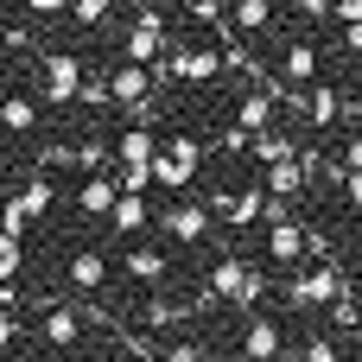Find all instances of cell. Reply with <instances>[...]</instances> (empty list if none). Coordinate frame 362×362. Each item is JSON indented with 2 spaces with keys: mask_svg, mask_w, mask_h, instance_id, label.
<instances>
[{
  "mask_svg": "<svg viewBox=\"0 0 362 362\" xmlns=\"http://www.w3.org/2000/svg\"><path fill=\"white\" fill-rule=\"evenodd\" d=\"M83 95V57L76 51H45L38 64V102L45 108H76Z\"/></svg>",
  "mask_w": 362,
  "mask_h": 362,
  "instance_id": "5",
  "label": "cell"
},
{
  "mask_svg": "<svg viewBox=\"0 0 362 362\" xmlns=\"http://www.w3.org/2000/svg\"><path fill=\"white\" fill-rule=\"evenodd\" d=\"M293 356H305V362H337V356H344V344H337V337H325V331H312V337H299V344H293Z\"/></svg>",
  "mask_w": 362,
  "mask_h": 362,
  "instance_id": "26",
  "label": "cell"
},
{
  "mask_svg": "<svg viewBox=\"0 0 362 362\" xmlns=\"http://www.w3.org/2000/svg\"><path fill=\"white\" fill-rule=\"evenodd\" d=\"M344 197H350V204L362 210V172H344Z\"/></svg>",
  "mask_w": 362,
  "mask_h": 362,
  "instance_id": "32",
  "label": "cell"
},
{
  "mask_svg": "<svg viewBox=\"0 0 362 362\" xmlns=\"http://www.w3.org/2000/svg\"><path fill=\"white\" fill-rule=\"evenodd\" d=\"M121 280H127L134 293H159V286L172 280V255L134 235V242H127V255H121Z\"/></svg>",
  "mask_w": 362,
  "mask_h": 362,
  "instance_id": "9",
  "label": "cell"
},
{
  "mask_svg": "<svg viewBox=\"0 0 362 362\" xmlns=\"http://www.w3.org/2000/svg\"><path fill=\"white\" fill-rule=\"evenodd\" d=\"M197 312H204V299H146L134 318H140L146 331H178V325H191Z\"/></svg>",
  "mask_w": 362,
  "mask_h": 362,
  "instance_id": "20",
  "label": "cell"
},
{
  "mask_svg": "<svg viewBox=\"0 0 362 362\" xmlns=\"http://www.w3.org/2000/svg\"><path fill=\"white\" fill-rule=\"evenodd\" d=\"M235 350H242L248 362H274V356H286L293 344H286V331H280V318H274V312H248V325H242Z\"/></svg>",
  "mask_w": 362,
  "mask_h": 362,
  "instance_id": "13",
  "label": "cell"
},
{
  "mask_svg": "<svg viewBox=\"0 0 362 362\" xmlns=\"http://www.w3.org/2000/svg\"><path fill=\"white\" fill-rule=\"evenodd\" d=\"M165 45H172V32H165V13H159V6H140V13L127 19V38H121V51H127V57H140V64H159V57H165Z\"/></svg>",
  "mask_w": 362,
  "mask_h": 362,
  "instance_id": "10",
  "label": "cell"
},
{
  "mask_svg": "<svg viewBox=\"0 0 362 362\" xmlns=\"http://www.w3.org/2000/svg\"><path fill=\"white\" fill-rule=\"evenodd\" d=\"M19 197H25V210H32V216H45V210L57 204V185H51V172L38 165V172H32V178L19 185Z\"/></svg>",
  "mask_w": 362,
  "mask_h": 362,
  "instance_id": "25",
  "label": "cell"
},
{
  "mask_svg": "<svg viewBox=\"0 0 362 362\" xmlns=\"http://www.w3.org/2000/svg\"><path fill=\"white\" fill-rule=\"evenodd\" d=\"M159 229L172 235V242H185V248H197V242H210V229H216V210L210 204H165L159 210Z\"/></svg>",
  "mask_w": 362,
  "mask_h": 362,
  "instance_id": "12",
  "label": "cell"
},
{
  "mask_svg": "<svg viewBox=\"0 0 362 362\" xmlns=\"http://www.w3.org/2000/svg\"><path fill=\"white\" fill-rule=\"evenodd\" d=\"M331 19L344 25V19H362V0H331Z\"/></svg>",
  "mask_w": 362,
  "mask_h": 362,
  "instance_id": "31",
  "label": "cell"
},
{
  "mask_svg": "<svg viewBox=\"0 0 362 362\" xmlns=\"http://www.w3.org/2000/svg\"><path fill=\"white\" fill-rule=\"evenodd\" d=\"M204 140L197 134H172V140H159V153H153V185H165V191H185L197 172H204Z\"/></svg>",
  "mask_w": 362,
  "mask_h": 362,
  "instance_id": "4",
  "label": "cell"
},
{
  "mask_svg": "<svg viewBox=\"0 0 362 362\" xmlns=\"http://www.w3.org/2000/svg\"><path fill=\"white\" fill-rule=\"evenodd\" d=\"M0 127L25 140V134L38 127V102H32V95H19V89H13V95H0Z\"/></svg>",
  "mask_w": 362,
  "mask_h": 362,
  "instance_id": "23",
  "label": "cell"
},
{
  "mask_svg": "<svg viewBox=\"0 0 362 362\" xmlns=\"http://www.w3.org/2000/svg\"><path fill=\"white\" fill-rule=\"evenodd\" d=\"M286 153H299V134H293V127L267 121L261 134H248V159H255V165H274V159H286Z\"/></svg>",
  "mask_w": 362,
  "mask_h": 362,
  "instance_id": "21",
  "label": "cell"
},
{
  "mask_svg": "<svg viewBox=\"0 0 362 362\" xmlns=\"http://www.w3.org/2000/svg\"><path fill=\"white\" fill-rule=\"evenodd\" d=\"M115 197H121V172H83V185H76V210L83 216H108Z\"/></svg>",
  "mask_w": 362,
  "mask_h": 362,
  "instance_id": "19",
  "label": "cell"
},
{
  "mask_svg": "<svg viewBox=\"0 0 362 362\" xmlns=\"http://www.w3.org/2000/svg\"><path fill=\"white\" fill-rule=\"evenodd\" d=\"M6 6H19V13H25V6H32V0H6Z\"/></svg>",
  "mask_w": 362,
  "mask_h": 362,
  "instance_id": "36",
  "label": "cell"
},
{
  "mask_svg": "<svg viewBox=\"0 0 362 362\" xmlns=\"http://www.w3.org/2000/svg\"><path fill=\"white\" fill-rule=\"evenodd\" d=\"M210 305H229V312H255L267 299V261H242V255H216L210 261V280H204Z\"/></svg>",
  "mask_w": 362,
  "mask_h": 362,
  "instance_id": "1",
  "label": "cell"
},
{
  "mask_svg": "<svg viewBox=\"0 0 362 362\" xmlns=\"http://www.w3.org/2000/svg\"><path fill=\"white\" fill-rule=\"evenodd\" d=\"M229 70L223 45H204V38H172L165 57H159V76L165 83H216Z\"/></svg>",
  "mask_w": 362,
  "mask_h": 362,
  "instance_id": "3",
  "label": "cell"
},
{
  "mask_svg": "<svg viewBox=\"0 0 362 362\" xmlns=\"http://www.w3.org/2000/svg\"><path fill=\"white\" fill-rule=\"evenodd\" d=\"M305 178H312V159H305V146H299V153H286V159L267 165V197H274V204H293V197L305 191Z\"/></svg>",
  "mask_w": 362,
  "mask_h": 362,
  "instance_id": "16",
  "label": "cell"
},
{
  "mask_svg": "<svg viewBox=\"0 0 362 362\" xmlns=\"http://www.w3.org/2000/svg\"><path fill=\"white\" fill-rule=\"evenodd\" d=\"M344 89L337 83H312L305 95H299V127H312V134H325V127H337L344 121Z\"/></svg>",
  "mask_w": 362,
  "mask_h": 362,
  "instance_id": "15",
  "label": "cell"
},
{
  "mask_svg": "<svg viewBox=\"0 0 362 362\" xmlns=\"http://www.w3.org/2000/svg\"><path fill=\"white\" fill-rule=\"evenodd\" d=\"M305 255H312V229H305L293 210H286V216H267V235H261V261H267V267H286V274H293Z\"/></svg>",
  "mask_w": 362,
  "mask_h": 362,
  "instance_id": "7",
  "label": "cell"
},
{
  "mask_svg": "<svg viewBox=\"0 0 362 362\" xmlns=\"http://www.w3.org/2000/svg\"><path fill=\"white\" fill-rule=\"evenodd\" d=\"M115 165V140L108 134H76V172H108Z\"/></svg>",
  "mask_w": 362,
  "mask_h": 362,
  "instance_id": "24",
  "label": "cell"
},
{
  "mask_svg": "<svg viewBox=\"0 0 362 362\" xmlns=\"http://www.w3.org/2000/svg\"><path fill=\"white\" fill-rule=\"evenodd\" d=\"M19 261H25L19 235H13V229H0V280H19Z\"/></svg>",
  "mask_w": 362,
  "mask_h": 362,
  "instance_id": "27",
  "label": "cell"
},
{
  "mask_svg": "<svg viewBox=\"0 0 362 362\" xmlns=\"http://www.w3.org/2000/svg\"><path fill=\"white\" fill-rule=\"evenodd\" d=\"M344 121H356V127H362V102H350V108H344Z\"/></svg>",
  "mask_w": 362,
  "mask_h": 362,
  "instance_id": "34",
  "label": "cell"
},
{
  "mask_svg": "<svg viewBox=\"0 0 362 362\" xmlns=\"http://www.w3.org/2000/svg\"><path fill=\"white\" fill-rule=\"evenodd\" d=\"M159 210L146 204V191H121L115 197V210H108V229L121 235V242H134V235H146V223H153Z\"/></svg>",
  "mask_w": 362,
  "mask_h": 362,
  "instance_id": "17",
  "label": "cell"
},
{
  "mask_svg": "<svg viewBox=\"0 0 362 362\" xmlns=\"http://www.w3.org/2000/svg\"><path fill=\"white\" fill-rule=\"evenodd\" d=\"M32 344H45V350H83L89 344V312L83 305H45Z\"/></svg>",
  "mask_w": 362,
  "mask_h": 362,
  "instance_id": "8",
  "label": "cell"
},
{
  "mask_svg": "<svg viewBox=\"0 0 362 362\" xmlns=\"http://www.w3.org/2000/svg\"><path fill=\"white\" fill-rule=\"evenodd\" d=\"M274 6L280 0H229V25L242 38H261V32H274Z\"/></svg>",
  "mask_w": 362,
  "mask_h": 362,
  "instance_id": "22",
  "label": "cell"
},
{
  "mask_svg": "<svg viewBox=\"0 0 362 362\" xmlns=\"http://www.w3.org/2000/svg\"><path fill=\"white\" fill-rule=\"evenodd\" d=\"M356 299H362V280H356Z\"/></svg>",
  "mask_w": 362,
  "mask_h": 362,
  "instance_id": "37",
  "label": "cell"
},
{
  "mask_svg": "<svg viewBox=\"0 0 362 362\" xmlns=\"http://www.w3.org/2000/svg\"><path fill=\"white\" fill-rule=\"evenodd\" d=\"M274 76L286 83V89H312L318 83V38H286L280 45V57H274Z\"/></svg>",
  "mask_w": 362,
  "mask_h": 362,
  "instance_id": "14",
  "label": "cell"
},
{
  "mask_svg": "<svg viewBox=\"0 0 362 362\" xmlns=\"http://www.w3.org/2000/svg\"><path fill=\"white\" fill-rule=\"evenodd\" d=\"M350 344H356V350H362V325H356V331H350Z\"/></svg>",
  "mask_w": 362,
  "mask_h": 362,
  "instance_id": "35",
  "label": "cell"
},
{
  "mask_svg": "<svg viewBox=\"0 0 362 362\" xmlns=\"http://www.w3.org/2000/svg\"><path fill=\"white\" fill-rule=\"evenodd\" d=\"M0 204H6V197H0Z\"/></svg>",
  "mask_w": 362,
  "mask_h": 362,
  "instance_id": "38",
  "label": "cell"
},
{
  "mask_svg": "<svg viewBox=\"0 0 362 362\" xmlns=\"http://www.w3.org/2000/svg\"><path fill=\"white\" fill-rule=\"evenodd\" d=\"M153 83H159V64H140V57H127V64L108 70V95H115L121 115L140 108V102H153Z\"/></svg>",
  "mask_w": 362,
  "mask_h": 362,
  "instance_id": "11",
  "label": "cell"
},
{
  "mask_svg": "<svg viewBox=\"0 0 362 362\" xmlns=\"http://www.w3.org/2000/svg\"><path fill=\"white\" fill-rule=\"evenodd\" d=\"M64 280H70L76 293H89V299L108 293V255H102V248H76V255L64 261Z\"/></svg>",
  "mask_w": 362,
  "mask_h": 362,
  "instance_id": "18",
  "label": "cell"
},
{
  "mask_svg": "<svg viewBox=\"0 0 362 362\" xmlns=\"http://www.w3.org/2000/svg\"><path fill=\"white\" fill-rule=\"evenodd\" d=\"M331 159H337L344 172H362V127H356V134H344V140H337V153H331Z\"/></svg>",
  "mask_w": 362,
  "mask_h": 362,
  "instance_id": "28",
  "label": "cell"
},
{
  "mask_svg": "<svg viewBox=\"0 0 362 362\" xmlns=\"http://www.w3.org/2000/svg\"><path fill=\"white\" fill-rule=\"evenodd\" d=\"M337 293H350V274H344L331 255H318L305 274H286V305L305 312V318H325V305H331Z\"/></svg>",
  "mask_w": 362,
  "mask_h": 362,
  "instance_id": "2",
  "label": "cell"
},
{
  "mask_svg": "<svg viewBox=\"0 0 362 362\" xmlns=\"http://www.w3.org/2000/svg\"><path fill=\"white\" fill-rule=\"evenodd\" d=\"M64 6H70V0H32L25 13H38V19H51V13H64Z\"/></svg>",
  "mask_w": 362,
  "mask_h": 362,
  "instance_id": "33",
  "label": "cell"
},
{
  "mask_svg": "<svg viewBox=\"0 0 362 362\" xmlns=\"http://www.w3.org/2000/svg\"><path fill=\"white\" fill-rule=\"evenodd\" d=\"M204 204H210V210H216V223H223V229H235V235H248V229L274 210L267 178H261V185H242V191H210Z\"/></svg>",
  "mask_w": 362,
  "mask_h": 362,
  "instance_id": "6",
  "label": "cell"
},
{
  "mask_svg": "<svg viewBox=\"0 0 362 362\" xmlns=\"http://www.w3.org/2000/svg\"><path fill=\"white\" fill-rule=\"evenodd\" d=\"M19 344H25V331H19L13 305H0V350H19Z\"/></svg>",
  "mask_w": 362,
  "mask_h": 362,
  "instance_id": "29",
  "label": "cell"
},
{
  "mask_svg": "<svg viewBox=\"0 0 362 362\" xmlns=\"http://www.w3.org/2000/svg\"><path fill=\"white\" fill-rule=\"evenodd\" d=\"M337 45H344L350 57H362V19H344V25H337Z\"/></svg>",
  "mask_w": 362,
  "mask_h": 362,
  "instance_id": "30",
  "label": "cell"
}]
</instances>
